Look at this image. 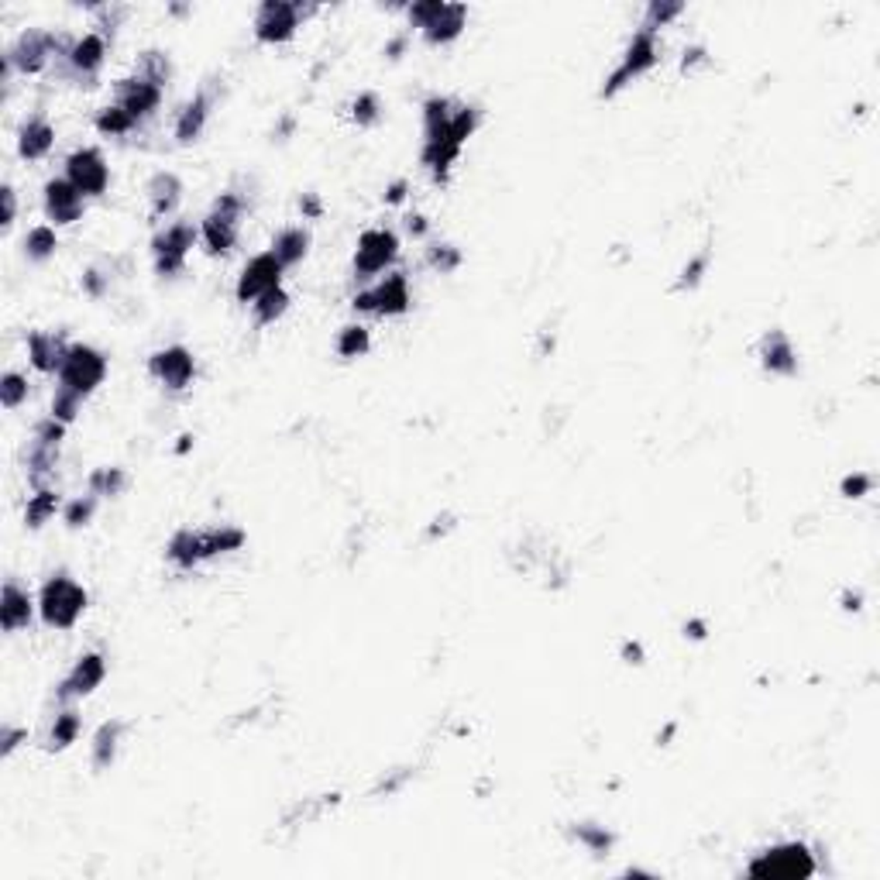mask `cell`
Here are the masks:
<instances>
[{
    "mask_svg": "<svg viewBox=\"0 0 880 880\" xmlns=\"http://www.w3.org/2000/svg\"><path fill=\"white\" fill-rule=\"evenodd\" d=\"M93 510H97V499H93V492H90V495H83V499H76V502L65 506V523H69L73 530H80V527L90 523Z\"/></svg>",
    "mask_w": 880,
    "mask_h": 880,
    "instance_id": "cell-44",
    "label": "cell"
},
{
    "mask_svg": "<svg viewBox=\"0 0 880 880\" xmlns=\"http://www.w3.org/2000/svg\"><path fill=\"white\" fill-rule=\"evenodd\" d=\"M746 874L757 880H805L815 874V857L808 853L805 842H784L750 860Z\"/></svg>",
    "mask_w": 880,
    "mask_h": 880,
    "instance_id": "cell-2",
    "label": "cell"
},
{
    "mask_svg": "<svg viewBox=\"0 0 880 880\" xmlns=\"http://www.w3.org/2000/svg\"><path fill=\"white\" fill-rule=\"evenodd\" d=\"M56 461H59V448L31 444V450H28V482L35 489H48L45 482L56 475Z\"/></svg>",
    "mask_w": 880,
    "mask_h": 880,
    "instance_id": "cell-28",
    "label": "cell"
},
{
    "mask_svg": "<svg viewBox=\"0 0 880 880\" xmlns=\"http://www.w3.org/2000/svg\"><path fill=\"white\" fill-rule=\"evenodd\" d=\"M681 11H684V4H667V0H654V4L647 7V18H643V31H654V35H657V28H664L667 21H675Z\"/></svg>",
    "mask_w": 880,
    "mask_h": 880,
    "instance_id": "cell-40",
    "label": "cell"
},
{
    "mask_svg": "<svg viewBox=\"0 0 880 880\" xmlns=\"http://www.w3.org/2000/svg\"><path fill=\"white\" fill-rule=\"evenodd\" d=\"M410 234H416V238H423L427 234V221L416 213V217H410Z\"/></svg>",
    "mask_w": 880,
    "mask_h": 880,
    "instance_id": "cell-59",
    "label": "cell"
},
{
    "mask_svg": "<svg viewBox=\"0 0 880 880\" xmlns=\"http://www.w3.org/2000/svg\"><path fill=\"white\" fill-rule=\"evenodd\" d=\"M623 657H626V664H643V650H640V643H626V647H623Z\"/></svg>",
    "mask_w": 880,
    "mask_h": 880,
    "instance_id": "cell-56",
    "label": "cell"
},
{
    "mask_svg": "<svg viewBox=\"0 0 880 880\" xmlns=\"http://www.w3.org/2000/svg\"><path fill=\"white\" fill-rule=\"evenodd\" d=\"M65 351L69 344L62 341L59 334H48V330H35V334H28V358H31V365L41 371V375H59L62 362H65Z\"/></svg>",
    "mask_w": 880,
    "mask_h": 880,
    "instance_id": "cell-19",
    "label": "cell"
},
{
    "mask_svg": "<svg viewBox=\"0 0 880 880\" xmlns=\"http://www.w3.org/2000/svg\"><path fill=\"white\" fill-rule=\"evenodd\" d=\"M760 365L771 375H795L798 371V354L791 348V337L784 330H771L760 341Z\"/></svg>",
    "mask_w": 880,
    "mask_h": 880,
    "instance_id": "cell-18",
    "label": "cell"
},
{
    "mask_svg": "<svg viewBox=\"0 0 880 880\" xmlns=\"http://www.w3.org/2000/svg\"><path fill=\"white\" fill-rule=\"evenodd\" d=\"M403 196H406V183H403V179L386 189V204H403Z\"/></svg>",
    "mask_w": 880,
    "mask_h": 880,
    "instance_id": "cell-55",
    "label": "cell"
},
{
    "mask_svg": "<svg viewBox=\"0 0 880 880\" xmlns=\"http://www.w3.org/2000/svg\"><path fill=\"white\" fill-rule=\"evenodd\" d=\"M103 379H107V358L100 351L90 348V344H69L65 362L59 369V389L76 392L80 399H86Z\"/></svg>",
    "mask_w": 880,
    "mask_h": 880,
    "instance_id": "cell-3",
    "label": "cell"
},
{
    "mask_svg": "<svg viewBox=\"0 0 880 880\" xmlns=\"http://www.w3.org/2000/svg\"><path fill=\"white\" fill-rule=\"evenodd\" d=\"M245 213V200L238 193H221L213 200V210L206 213L204 227H200V238L210 255H227L231 248L238 245V221Z\"/></svg>",
    "mask_w": 880,
    "mask_h": 880,
    "instance_id": "cell-4",
    "label": "cell"
},
{
    "mask_svg": "<svg viewBox=\"0 0 880 880\" xmlns=\"http://www.w3.org/2000/svg\"><path fill=\"white\" fill-rule=\"evenodd\" d=\"M65 179L76 186L83 196H103L110 186V169L97 148H76L65 159Z\"/></svg>",
    "mask_w": 880,
    "mask_h": 880,
    "instance_id": "cell-10",
    "label": "cell"
},
{
    "mask_svg": "<svg viewBox=\"0 0 880 880\" xmlns=\"http://www.w3.org/2000/svg\"><path fill=\"white\" fill-rule=\"evenodd\" d=\"M200 540H204V557H217V553L238 551L245 544V533L234 527H217V530L200 533Z\"/></svg>",
    "mask_w": 880,
    "mask_h": 880,
    "instance_id": "cell-33",
    "label": "cell"
},
{
    "mask_svg": "<svg viewBox=\"0 0 880 880\" xmlns=\"http://www.w3.org/2000/svg\"><path fill=\"white\" fill-rule=\"evenodd\" d=\"M705 268H709V255L701 251L698 258H692V262L684 266V272H681V279H677V283H675L677 292H681V289H695L698 283H701V272H705Z\"/></svg>",
    "mask_w": 880,
    "mask_h": 880,
    "instance_id": "cell-49",
    "label": "cell"
},
{
    "mask_svg": "<svg viewBox=\"0 0 880 880\" xmlns=\"http://www.w3.org/2000/svg\"><path fill=\"white\" fill-rule=\"evenodd\" d=\"M427 262H431L437 272H454V268L461 266V251L450 245H433L427 251Z\"/></svg>",
    "mask_w": 880,
    "mask_h": 880,
    "instance_id": "cell-46",
    "label": "cell"
},
{
    "mask_svg": "<svg viewBox=\"0 0 880 880\" xmlns=\"http://www.w3.org/2000/svg\"><path fill=\"white\" fill-rule=\"evenodd\" d=\"M251 307H255V320H258V324H275V320L289 309V292L283 286L272 289L266 296H258Z\"/></svg>",
    "mask_w": 880,
    "mask_h": 880,
    "instance_id": "cell-35",
    "label": "cell"
},
{
    "mask_svg": "<svg viewBox=\"0 0 880 880\" xmlns=\"http://www.w3.org/2000/svg\"><path fill=\"white\" fill-rule=\"evenodd\" d=\"M657 35L654 31H636L633 39H630V45H626V56H623V62L615 65V73L606 80V86H602V97L609 100V97H615L619 90H626L630 83L633 80H640L643 73H650L657 65Z\"/></svg>",
    "mask_w": 880,
    "mask_h": 880,
    "instance_id": "cell-5",
    "label": "cell"
},
{
    "mask_svg": "<svg viewBox=\"0 0 880 880\" xmlns=\"http://www.w3.org/2000/svg\"><path fill=\"white\" fill-rule=\"evenodd\" d=\"M399 255V238L392 234L389 227H371L358 238V251H354V275L358 279H371L379 272L396 262Z\"/></svg>",
    "mask_w": 880,
    "mask_h": 880,
    "instance_id": "cell-9",
    "label": "cell"
},
{
    "mask_svg": "<svg viewBox=\"0 0 880 880\" xmlns=\"http://www.w3.org/2000/svg\"><path fill=\"white\" fill-rule=\"evenodd\" d=\"M56 512H59V492L35 489V495L28 499V510H24V523H28L31 530H39V527H45Z\"/></svg>",
    "mask_w": 880,
    "mask_h": 880,
    "instance_id": "cell-30",
    "label": "cell"
},
{
    "mask_svg": "<svg viewBox=\"0 0 880 880\" xmlns=\"http://www.w3.org/2000/svg\"><path fill=\"white\" fill-rule=\"evenodd\" d=\"M842 602H846V606H842V609H853V613H857V609H860V595H846V598H842Z\"/></svg>",
    "mask_w": 880,
    "mask_h": 880,
    "instance_id": "cell-61",
    "label": "cell"
},
{
    "mask_svg": "<svg viewBox=\"0 0 880 880\" xmlns=\"http://www.w3.org/2000/svg\"><path fill=\"white\" fill-rule=\"evenodd\" d=\"M24 739H28V733H24V729L4 726V729H0V754H4V757H11V754L18 750L21 743H24Z\"/></svg>",
    "mask_w": 880,
    "mask_h": 880,
    "instance_id": "cell-51",
    "label": "cell"
},
{
    "mask_svg": "<svg viewBox=\"0 0 880 880\" xmlns=\"http://www.w3.org/2000/svg\"><path fill=\"white\" fill-rule=\"evenodd\" d=\"M103 56H107V39L97 35V31H90V35H83L80 41H73V48H69V65H73V73L83 76V80H90V76H97L103 65Z\"/></svg>",
    "mask_w": 880,
    "mask_h": 880,
    "instance_id": "cell-21",
    "label": "cell"
},
{
    "mask_svg": "<svg viewBox=\"0 0 880 880\" xmlns=\"http://www.w3.org/2000/svg\"><path fill=\"white\" fill-rule=\"evenodd\" d=\"M138 76H144V80L165 86L169 76H172V65H169V59H165L162 52H144L142 62H138Z\"/></svg>",
    "mask_w": 880,
    "mask_h": 880,
    "instance_id": "cell-39",
    "label": "cell"
},
{
    "mask_svg": "<svg viewBox=\"0 0 880 880\" xmlns=\"http://www.w3.org/2000/svg\"><path fill=\"white\" fill-rule=\"evenodd\" d=\"M83 289H86L90 296H103V289H107V279H103L100 272H86V275H83Z\"/></svg>",
    "mask_w": 880,
    "mask_h": 880,
    "instance_id": "cell-53",
    "label": "cell"
},
{
    "mask_svg": "<svg viewBox=\"0 0 880 880\" xmlns=\"http://www.w3.org/2000/svg\"><path fill=\"white\" fill-rule=\"evenodd\" d=\"M62 437H65V423H59L56 416L41 420L39 427H35V444H45V448H59Z\"/></svg>",
    "mask_w": 880,
    "mask_h": 880,
    "instance_id": "cell-47",
    "label": "cell"
},
{
    "mask_svg": "<svg viewBox=\"0 0 880 880\" xmlns=\"http://www.w3.org/2000/svg\"><path fill=\"white\" fill-rule=\"evenodd\" d=\"M0 200H4V217H0V227H11V224H14V213H18L14 189H11V186H0Z\"/></svg>",
    "mask_w": 880,
    "mask_h": 880,
    "instance_id": "cell-52",
    "label": "cell"
},
{
    "mask_svg": "<svg viewBox=\"0 0 880 880\" xmlns=\"http://www.w3.org/2000/svg\"><path fill=\"white\" fill-rule=\"evenodd\" d=\"M148 369H152V375H155L169 392H179L193 382L196 362H193V354H189L183 344H172V348L155 351L152 362H148Z\"/></svg>",
    "mask_w": 880,
    "mask_h": 880,
    "instance_id": "cell-12",
    "label": "cell"
},
{
    "mask_svg": "<svg viewBox=\"0 0 880 880\" xmlns=\"http://www.w3.org/2000/svg\"><path fill=\"white\" fill-rule=\"evenodd\" d=\"M80 406H83V399L76 396V392L56 389V399H52V416H56L59 423H65V427H69V423L76 420Z\"/></svg>",
    "mask_w": 880,
    "mask_h": 880,
    "instance_id": "cell-43",
    "label": "cell"
},
{
    "mask_svg": "<svg viewBox=\"0 0 880 880\" xmlns=\"http://www.w3.org/2000/svg\"><path fill=\"white\" fill-rule=\"evenodd\" d=\"M83 200L86 196L69 179H48L45 183V213H48L52 227L76 224L83 217Z\"/></svg>",
    "mask_w": 880,
    "mask_h": 880,
    "instance_id": "cell-13",
    "label": "cell"
},
{
    "mask_svg": "<svg viewBox=\"0 0 880 880\" xmlns=\"http://www.w3.org/2000/svg\"><path fill=\"white\" fill-rule=\"evenodd\" d=\"M107 677V657L103 654H83L73 671L65 675V681L59 684V698H83L90 692H97Z\"/></svg>",
    "mask_w": 880,
    "mask_h": 880,
    "instance_id": "cell-15",
    "label": "cell"
},
{
    "mask_svg": "<svg viewBox=\"0 0 880 880\" xmlns=\"http://www.w3.org/2000/svg\"><path fill=\"white\" fill-rule=\"evenodd\" d=\"M351 118L362 124V127H371V124H379L382 118V103L375 93H358V100L351 103Z\"/></svg>",
    "mask_w": 880,
    "mask_h": 880,
    "instance_id": "cell-41",
    "label": "cell"
},
{
    "mask_svg": "<svg viewBox=\"0 0 880 880\" xmlns=\"http://www.w3.org/2000/svg\"><path fill=\"white\" fill-rule=\"evenodd\" d=\"M369 348H371L369 330L358 327V324H351V327H344L341 334H337V354H341L344 362H351V358H362V354H369Z\"/></svg>",
    "mask_w": 880,
    "mask_h": 880,
    "instance_id": "cell-36",
    "label": "cell"
},
{
    "mask_svg": "<svg viewBox=\"0 0 880 880\" xmlns=\"http://www.w3.org/2000/svg\"><path fill=\"white\" fill-rule=\"evenodd\" d=\"M56 248H59V238H56V227L52 224H39L28 231V238H24V255L31 258V262H45V258H52L56 255Z\"/></svg>",
    "mask_w": 880,
    "mask_h": 880,
    "instance_id": "cell-31",
    "label": "cell"
},
{
    "mask_svg": "<svg viewBox=\"0 0 880 880\" xmlns=\"http://www.w3.org/2000/svg\"><path fill=\"white\" fill-rule=\"evenodd\" d=\"M86 602L90 595L80 581H73L69 574H56L41 585L39 595V613L45 619V626L52 630H73L80 623V615L86 613Z\"/></svg>",
    "mask_w": 880,
    "mask_h": 880,
    "instance_id": "cell-1",
    "label": "cell"
},
{
    "mask_svg": "<svg viewBox=\"0 0 880 880\" xmlns=\"http://www.w3.org/2000/svg\"><path fill=\"white\" fill-rule=\"evenodd\" d=\"M69 41L52 35V31H24L18 45L7 52V62L21 73H41L52 56H69Z\"/></svg>",
    "mask_w": 880,
    "mask_h": 880,
    "instance_id": "cell-8",
    "label": "cell"
},
{
    "mask_svg": "<svg viewBox=\"0 0 880 880\" xmlns=\"http://www.w3.org/2000/svg\"><path fill=\"white\" fill-rule=\"evenodd\" d=\"M183 196V183L172 172H155L148 183V200H152V217H169Z\"/></svg>",
    "mask_w": 880,
    "mask_h": 880,
    "instance_id": "cell-23",
    "label": "cell"
},
{
    "mask_svg": "<svg viewBox=\"0 0 880 880\" xmlns=\"http://www.w3.org/2000/svg\"><path fill=\"white\" fill-rule=\"evenodd\" d=\"M162 90L159 83L144 80V76H131V80H121L118 86V107H124L135 121H144V118H152L155 110H159V103H162Z\"/></svg>",
    "mask_w": 880,
    "mask_h": 880,
    "instance_id": "cell-14",
    "label": "cell"
},
{
    "mask_svg": "<svg viewBox=\"0 0 880 880\" xmlns=\"http://www.w3.org/2000/svg\"><path fill=\"white\" fill-rule=\"evenodd\" d=\"M309 251V231L307 227H286V231H279L275 234V241H272V255L283 262V266H300L303 258H307Z\"/></svg>",
    "mask_w": 880,
    "mask_h": 880,
    "instance_id": "cell-25",
    "label": "cell"
},
{
    "mask_svg": "<svg viewBox=\"0 0 880 880\" xmlns=\"http://www.w3.org/2000/svg\"><path fill=\"white\" fill-rule=\"evenodd\" d=\"M574 836L585 842L588 850H595V853H606V850L613 846V832H606L602 825H578Z\"/></svg>",
    "mask_w": 880,
    "mask_h": 880,
    "instance_id": "cell-45",
    "label": "cell"
},
{
    "mask_svg": "<svg viewBox=\"0 0 880 880\" xmlns=\"http://www.w3.org/2000/svg\"><path fill=\"white\" fill-rule=\"evenodd\" d=\"M189 444H193V437H179V448H176V450H179V454H186V450H189Z\"/></svg>",
    "mask_w": 880,
    "mask_h": 880,
    "instance_id": "cell-62",
    "label": "cell"
},
{
    "mask_svg": "<svg viewBox=\"0 0 880 880\" xmlns=\"http://www.w3.org/2000/svg\"><path fill=\"white\" fill-rule=\"evenodd\" d=\"M300 206L307 210L309 217H317V213H320V204H317V196H303V204H300Z\"/></svg>",
    "mask_w": 880,
    "mask_h": 880,
    "instance_id": "cell-60",
    "label": "cell"
},
{
    "mask_svg": "<svg viewBox=\"0 0 880 880\" xmlns=\"http://www.w3.org/2000/svg\"><path fill=\"white\" fill-rule=\"evenodd\" d=\"M206 118H210V97H206V93H196V97H193V100L179 110V121H176V138H179L183 144L196 142V138L204 135Z\"/></svg>",
    "mask_w": 880,
    "mask_h": 880,
    "instance_id": "cell-24",
    "label": "cell"
},
{
    "mask_svg": "<svg viewBox=\"0 0 880 880\" xmlns=\"http://www.w3.org/2000/svg\"><path fill=\"white\" fill-rule=\"evenodd\" d=\"M127 485V475L121 468H97L90 475V492L93 495H121Z\"/></svg>",
    "mask_w": 880,
    "mask_h": 880,
    "instance_id": "cell-38",
    "label": "cell"
},
{
    "mask_svg": "<svg viewBox=\"0 0 880 880\" xmlns=\"http://www.w3.org/2000/svg\"><path fill=\"white\" fill-rule=\"evenodd\" d=\"M369 300H371V313H379V317H399V313H406L413 303L406 275L403 272L386 275L382 283H375L369 289Z\"/></svg>",
    "mask_w": 880,
    "mask_h": 880,
    "instance_id": "cell-16",
    "label": "cell"
},
{
    "mask_svg": "<svg viewBox=\"0 0 880 880\" xmlns=\"http://www.w3.org/2000/svg\"><path fill=\"white\" fill-rule=\"evenodd\" d=\"M121 733H124L121 719H110V722H103L100 729H97V736H93V767H97V771H107V767L114 763Z\"/></svg>",
    "mask_w": 880,
    "mask_h": 880,
    "instance_id": "cell-27",
    "label": "cell"
},
{
    "mask_svg": "<svg viewBox=\"0 0 880 880\" xmlns=\"http://www.w3.org/2000/svg\"><path fill=\"white\" fill-rule=\"evenodd\" d=\"M196 241V227L186 224V221H176L169 224L165 231H159L152 238V255H155V272L159 275H179L186 268V255Z\"/></svg>",
    "mask_w": 880,
    "mask_h": 880,
    "instance_id": "cell-6",
    "label": "cell"
},
{
    "mask_svg": "<svg viewBox=\"0 0 880 880\" xmlns=\"http://www.w3.org/2000/svg\"><path fill=\"white\" fill-rule=\"evenodd\" d=\"M31 613H35V602H31L28 588H21L18 581H7L0 588V630L18 633L31 623Z\"/></svg>",
    "mask_w": 880,
    "mask_h": 880,
    "instance_id": "cell-17",
    "label": "cell"
},
{
    "mask_svg": "<svg viewBox=\"0 0 880 880\" xmlns=\"http://www.w3.org/2000/svg\"><path fill=\"white\" fill-rule=\"evenodd\" d=\"M169 561L176 564V568H183L189 571L193 564H200L204 561V540H200V533L193 530H179L172 540H169Z\"/></svg>",
    "mask_w": 880,
    "mask_h": 880,
    "instance_id": "cell-26",
    "label": "cell"
},
{
    "mask_svg": "<svg viewBox=\"0 0 880 880\" xmlns=\"http://www.w3.org/2000/svg\"><path fill=\"white\" fill-rule=\"evenodd\" d=\"M465 24H468V7L465 4H444L440 14L423 28V39L431 45H450L454 39H461Z\"/></svg>",
    "mask_w": 880,
    "mask_h": 880,
    "instance_id": "cell-22",
    "label": "cell"
},
{
    "mask_svg": "<svg viewBox=\"0 0 880 880\" xmlns=\"http://www.w3.org/2000/svg\"><path fill=\"white\" fill-rule=\"evenodd\" d=\"M303 4H292V0H266L255 14V39L262 45H283L296 35L300 18H303Z\"/></svg>",
    "mask_w": 880,
    "mask_h": 880,
    "instance_id": "cell-7",
    "label": "cell"
},
{
    "mask_svg": "<svg viewBox=\"0 0 880 880\" xmlns=\"http://www.w3.org/2000/svg\"><path fill=\"white\" fill-rule=\"evenodd\" d=\"M870 485H874V478H870V475H863V471H857V475H846V478H842L840 492L846 495V499H863V495L870 492Z\"/></svg>",
    "mask_w": 880,
    "mask_h": 880,
    "instance_id": "cell-50",
    "label": "cell"
},
{
    "mask_svg": "<svg viewBox=\"0 0 880 880\" xmlns=\"http://www.w3.org/2000/svg\"><path fill=\"white\" fill-rule=\"evenodd\" d=\"M283 272H286V266H283L272 251L255 255V258L245 266V272H241V279H238V300H241V303H255L258 296L279 289L283 286Z\"/></svg>",
    "mask_w": 880,
    "mask_h": 880,
    "instance_id": "cell-11",
    "label": "cell"
},
{
    "mask_svg": "<svg viewBox=\"0 0 880 880\" xmlns=\"http://www.w3.org/2000/svg\"><path fill=\"white\" fill-rule=\"evenodd\" d=\"M80 736V716L73 712V709H65L56 716L52 722V733H48V750H65V746H73Z\"/></svg>",
    "mask_w": 880,
    "mask_h": 880,
    "instance_id": "cell-34",
    "label": "cell"
},
{
    "mask_svg": "<svg viewBox=\"0 0 880 880\" xmlns=\"http://www.w3.org/2000/svg\"><path fill=\"white\" fill-rule=\"evenodd\" d=\"M52 144H56V127L45 121L41 114H35V118H28V121L21 124V131H18L21 159L39 162V159H45V155L52 152Z\"/></svg>",
    "mask_w": 880,
    "mask_h": 880,
    "instance_id": "cell-20",
    "label": "cell"
},
{
    "mask_svg": "<svg viewBox=\"0 0 880 880\" xmlns=\"http://www.w3.org/2000/svg\"><path fill=\"white\" fill-rule=\"evenodd\" d=\"M450 127V100L448 97H431L423 103V142L444 138Z\"/></svg>",
    "mask_w": 880,
    "mask_h": 880,
    "instance_id": "cell-29",
    "label": "cell"
},
{
    "mask_svg": "<svg viewBox=\"0 0 880 880\" xmlns=\"http://www.w3.org/2000/svg\"><path fill=\"white\" fill-rule=\"evenodd\" d=\"M403 48H406V35L392 39L389 45H386V56H389V59H399V56H403Z\"/></svg>",
    "mask_w": 880,
    "mask_h": 880,
    "instance_id": "cell-57",
    "label": "cell"
},
{
    "mask_svg": "<svg viewBox=\"0 0 880 880\" xmlns=\"http://www.w3.org/2000/svg\"><path fill=\"white\" fill-rule=\"evenodd\" d=\"M24 399H28V379L21 371H7L0 379V406L4 410H18Z\"/></svg>",
    "mask_w": 880,
    "mask_h": 880,
    "instance_id": "cell-37",
    "label": "cell"
},
{
    "mask_svg": "<svg viewBox=\"0 0 880 880\" xmlns=\"http://www.w3.org/2000/svg\"><path fill=\"white\" fill-rule=\"evenodd\" d=\"M698 62H705V48L701 45H695V48H684V59H681V69L688 73L692 65H698Z\"/></svg>",
    "mask_w": 880,
    "mask_h": 880,
    "instance_id": "cell-54",
    "label": "cell"
},
{
    "mask_svg": "<svg viewBox=\"0 0 880 880\" xmlns=\"http://www.w3.org/2000/svg\"><path fill=\"white\" fill-rule=\"evenodd\" d=\"M93 124H97V131L107 135V138H121V135H127V131H135V127H138V121H135V118H131L124 107H118V103L103 107Z\"/></svg>",
    "mask_w": 880,
    "mask_h": 880,
    "instance_id": "cell-32",
    "label": "cell"
},
{
    "mask_svg": "<svg viewBox=\"0 0 880 880\" xmlns=\"http://www.w3.org/2000/svg\"><path fill=\"white\" fill-rule=\"evenodd\" d=\"M475 127H478V110L475 107H461V110H454L450 114V138L457 144H465L475 135Z\"/></svg>",
    "mask_w": 880,
    "mask_h": 880,
    "instance_id": "cell-42",
    "label": "cell"
},
{
    "mask_svg": "<svg viewBox=\"0 0 880 880\" xmlns=\"http://www.w3.org/2000/svg\"><path fill=\"white\" fill-rule=\"evenodd\" d=\"M440 7H444V0H420V4H410V11H406V14H410L413 28H420V31H423V28H427L437 14H440Z\"/></svg>",
    "mask_w": 880,
    "mask_h": 880,
    "instance_id": "cell-48",
    "label": "cell"
},
{
    "mask_svg": "<svg viewBox=\"0 0 880 880\" xmlns=\"http://www.w3.org/2000/svg\"><path fill=\"white\" fill-rule=\"evenodd\" d=\"M684 636H692V640H701V636H705V623H701V619H692V623L684 626Z\"/></svg>",
    "mask_w": 880,
    "mask_h": 880,
    "instance_id": "cell-58",
    "label": "cell"
}]
</instances>
